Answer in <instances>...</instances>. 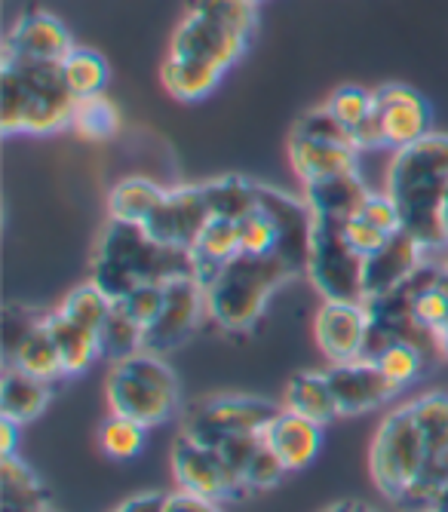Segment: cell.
Wrapping results in <instances>:
<instances>
[{
    "label": "cell",
    "instance_id": "cell-1",
    "mask_svg": "<svg viewBox=\"0 0 448 512\" xmlns=\"http://www.w3.org/2000/svg\"><path fill=\"white\" fill-rule=\"evenodd\" d=\"M258 31L252 0H188L160 68L163 89L178 102H203L249 50Z\"/></svg>",
    "mask_w": 448,
    "mask_h": 512
},
{
    "label": "cell",
    "instance_id": "cell-2",
    "mask_svg": "<svg viewBox=\"0 0 448 512\" xmlns=\"http://www.w3.org/2000/svg\"><path fill=\"white\" fill-rule=\"evenodd\" d=\"M448 188V135L430 132L421 142L393 151L387 166V197L396 203L402 230L427 252H445L439 206Z\"/></svg>",
    "mask_w": 448,
    "mask_h": 512
},
{
    "label": "cell",
    "instance_id": "cell-3",
    "mask_svg": "<svg viewBox=\"0 0 448 512\" xmlns=\"http://www.w3.org/2000/svg\"><path fill=\"white\" fill-rule=\"evenodd\" d=\"M74 105L77 96L62 74V62L0 56V132L7 138L71 129Z\"/></svg>",
    "mask_w": 448,
    "mask_h": 512
},
{
    "label": "cell",
    "instance_id": "cell-4",
    "mask_svg": "<svg viewBox=\"0 0 448 512\" xmlns=\"http://www.w3.org/2000/svg\"><path fill=\"white\" fill-rule=\"evenodd\" d=\"M178 276H194V255L188 249H169L148 237L142 224L111 221L93 258V283L114 301L148 283H172Z\"/></svg>",
    "mask_w": 448,
    "mask_h": 512
},
{
    "label": "cell",
    "instance_id": "cell-5",
    "mask_svg": "<svg viewBox=\"0 0 448 512\" xmlns=\"http://www.w3.org/2000/svg\"><path fill=\"white\" fill-rule=\"evenodd\" d=\"M298 273H307V261L289 252L240 255L206 286V316L224 332H249L271 298Z\"/></svg>",
    "mask_w": 448,
    "mask_h": 512
},
{
    "label": "cell",
    "instance_id": "cell-6",
    "mask_svg": "<svg viewBox=\"0 0 448 512\" xmlns=\"http://www.w3.org/2000/svg\"><path fill=\"white\" fill-rule=\"evenodd\" d=\"M280 411H283L280 402H271L264 396H246V393L206 396L185 408L182 433L221 451L224 460L243 476L249 457L267 439V430H271Z\"/></svg>",
    "mask_w": 448,
    "mask_h": 512
},
{
    "label": "cell",
    "instance_id": "cell-7",
    "mask_svg": "<svg viewBox=\"0 0 448 512\" xmlns=\"http://www.w3.org/2000/svg\"><path fill=\"white\" fill-rule=\"evenodd\" d=\"M105 396L111 414L129 417V421L151 430L175 414L178 399H182V384L163 356L139 350L120 362H111Z\"/></svg>",
    "mask_w": 448,
    "mask_h": 512
},
{
    "label": "cell",
    "instance_id": "cell-8",
    "mask_svg": "<svg viewBox=\"0 0 448 512\" xmlns=\"http://www.w3.org/2000/svg\"><path fill=\"white\" fill-rule=\"evenodd\" d=\"M427 463V439L421 427V414L415 399L396 405L375 430L369 445V473L375 488L399 503L409 506V497L424 473Z\"/></svg>",
    "mask_w": 448,
    "mask_h": 512
},
{
    "label": "cell",
    "instance_id": "cell-9",
    "mask_svg": "<svg viewBox=\"0 0 448 512\" xmlns=\"http://www.w3.org/2000/svg\"><path fill=\"white\" fill-rule=\"evenodd\" d=\"M289 163L301 184H320L335 175L360 172V148L326 105L304 111L289 132Z\"/></svg>",
    "mask_w": 448,
    "mask_h": 512
},
{
    "label": "cell",
    "instance_id": "cell-10",
    "mask_svg": "<svg viewBox=\"0 0 448 512\" xmlns=\"http://www.w3.org/2000/svg\"><path fill=\"white\" fill-rule=\"evenodd\" d=\"M375 92L372 117L353 129V142L360 151L393 148L402 151L433 132V108L418 89L406 83H384Z\"/></svg>",
    "mask_w": 448,
    "mask_h": 512
},
{
    "label": "cell",
    "instance_id": "cell-11",
    "mask_svg": "<svg viewBox=\"0 0 448 512\" xmlns=\"http://www.w3.org/2000/svg\"><path fill=\"white\" fill-rule=\"evenodd\" d=\"M307 276L326 301L366 304V292H363L366 258L347 243L344 221L313 215Z\"/></svg>",
    "mask_w": 448,
    "mask_h": 512
},
{
    "label": "cell",
    "instance_id": "cell-12",
    "mask_svg": "<svg viewBox=\"0 0 448 512\" xmlns=\"http://www.w3.org/2000/svg\"><path fill=\"white\" fill-rule=\"evenodd\" d=\"M172 476H175V488L185 494H197L206 500H237L246 497L249 488L243 482V476L224 460L221 451L191 439L188 433L178 430L175 442H172Z\"/></svg>",
    "mask_w": 448,
    "mask_h": 512
},
{
    "label": "cell",
    "instance_id": "cell-13",
    "mask_svg": "<svg viewBox=\"0 0 448 512\" xmlns=\"http://www.w3.org/2000/svg\"><path fill=\"white\" fill-rule=\"evenodd\" d=\"M7 350L4 365H16L25 375L40 381H59L65 378L62 356L50 332V313L34 310V307H7Z\"/></svg>",
    "mask_w": 448,
    "mask_h": 512
},
{
    "label": "cell",
    "instance_id": "cell-14",
    "mask_svg": "<svg viewBox=\"0 0 448 512\" xmlns=\"http://www.w3.org/2000/svg\"><path fill=\"white\" fill-rule=\"evenodd\" d=\"M203 316H206V289L200 279L197 276L172 279V283H166V295L157 319L142 335V350L157 356L172 353L197 332Z\"/></svg>",
    "mask_w": 448,
    "mask_h": 512
},
{
    "label": "cell",
    "instance_id": "cell-15",
    "mask_svg": "<svg viewBox=\"0 0 448 512\" xmlns=\"http://www.w3.org/2000/svg\"><path fill=\"white\" fill-rule=\"evenodd\" d=\"M212 221V209L206 200L203 184H182V188H169L157 209L142 224L148 237L169 249H194L203 227Z\"/></svg>",
    "mask_w": 448,
    "mask_h": 512
},
{
    "label": "cell",
    "instance_id": "cell-16",
    "mask_svg": "<svg viewBox=\"0 0 448 512\" xmlns=\"http://www.w3.org/2000/svg\"><path fill=\"white\" fill-rule=\"evenodd\" d=\"M372 329L369 304L350 301H323L313 316V338L332 365L353 362L366 356V341Z\"/></svg>",
    "mask_w": 448,
    "mask_h": 512
},
{
    "label": "cell",
    "instance_id": "cell-17",
    "mask_svg": "<svg viewBox=\"0 0 448 512\" xmlns=\"http://www.w3.org/2000/svg\"><path fill=\"white\" fill-rule=\"evenodd\" d=\"M335 405L341 417H356V414H369L387 402H393L402 387L396 381H390L384 371L372 362V359H353V362H341L332 365L326 371Z\"/></svg>",
    "mask_w": 448,
    "mask_h": 512
},
{
    "label": "cell",
    "instance_id": "cell-18",
    "mask_svg": "<svg viewBox=\"0 0 448 512\" xmlns=\"http://www.w3.org/2000/svg\"><path fill=\"white\" fill-rule=\"evenodd\" d=\"M427 439L424 473L409 497V506H430L448 488V393H427L415 399Z\"/></svg>",
    "mask_w": 448,
    "mask_h": 512
},
{
    "label": "cell",
    "instance_id": "cell-19",
    "mask_svg": "<svg viewBox=\"0 0 448 512\" xmlns=\"http://www.w3.org/2000/svg\"><path fill=\"white\" fill-rule=\"evenodd\" d=\"M71 50L74 40L65 22L47 10H31L16 19V25L4 37V53L0 56L31 59V62H62Z\"/></svg>",
    "mask_w": 448,
    "mask_h": 512
},
{
    "label": "cell",
    "instance_id": "cell-20",
    "mask_svg": "<svg viewBox=\"0 0 448 512\" xmlns=\"http://www.w3.org/2000/svg\"><path fill=\"white\" fill-rule=\"evenodd\" d=\"M424 258H427V252L406 234V230L393 234L375 255L366 258V276H363L366 304L390 295L402 283H409V279L424 267Z\"/></svg>",
    "mask_w": 448,
    "mask_h": 512
},
{
    "label": "cell",
    "instance_id": "cell-21",
    "mask_svg": "<svg viewBox=\"0 0 448 512\" xmlns=\"http://www.w3.org/2000/svg\"><path fill=\"white\" fill-rule=\"evenodd\" d=\"M267 445L277 451V457L283 460V467L289 473H298L317 460L320 445H323V427L283 408L277 414V421L271 424V430H267Z\"/></svg>",
    "mask_w": 448,
    "mask_h": 512
},
{
    "label": "cell",
    "instance_id": "cell-22",
    "mask_svg": "<svg viewBox=\"0 0 448 512\" xmlns=\"http://www.w3.org/2000/svg\"><path fill=\"white\" fill-rule=\"evenodd\" d=\"M369 184L363 181L360 172H347L326 178L320 184H307L304 188V203L317 218H332V221H347L360 212V206L369 197Z\"/></svg>",
    "mask_w": 448,
    "mask_h": 512
},
{
    "label": "cell",
    "instance_id": "cell-23",
    "mask_svg": "<svg viewBox=\"0 0 448 512\" xmlns=\"http://www.w3.org/2000/svg\"><path fill=\"white\" fill-rule=\"evenodd\" d=\"M191 255H194V276L206 289L224 267L243 255V249H240V221L212 218L203 227V234H200L197 246L191 249Z\"/></svg>",
    "mask_w": 448,
    "mask_h": 512
},
{
    "label": "cell",
    "instance_id": "cell-24",
    "mask_svg": "<svg viewBox=\"0 0 448 512\" xmlns=\"http://www.w3.org/2000/svg\"><path fill=\"white\" fill-rule=\"evenodd\" d=\"M53 399V384L25 375L16 365H4V381H0V414L16 421L19 427L37 421Z\"/></svg>",
    "mask_w": 448,
    "mask_h": 512
},
{
    "label": "cell",
    "instance_id": "cell-25",
    "mask_svg": "<svg viewBox=\"0 0 448 512\" xmlns=\"http://www.w3.org/2000/svg\"><path fill=\"white\" fill-rule=\"evenodd\" d=\"M0 512H53L47 485L16 454L0 457Z\"/></svg>",
    "mask_w": 448,
    "mask_h": 512
},
{
    "label": "cell",
    "instance_id": "cell-26",
    "mask_svg": "<svg viewBox=\"0 0 448 512\" xmlns=\"http://www.w3.org/2000/svg\"><path fill=\"white\" fill-rule=\"evenodd\" d=\"M283 408L307 417V421L320 424V427H326V424H332V421H338V417H341L326 371H301V375H295L286 384Z\"/></svg>",
    "mask_w": 448,
    "mask_h": 512
},
{
    "label": "cell",
    "instance_id": "cell-27",
    "mask_svg": "<svg viewBox=\"0 0 448 512\" xmlns=\"http://www.w3.org/2000/svg\"><path fill=\"white\" fill-rule=\"evenodd\" d=\"M50 332H53V341H56L59 356H62L65 378L83 375V371L93 368L96 359H102L99 332L86 329V325H80L74 319H65L59 310L50 313Z\"/></svg>",
    "mask_w": 448,
    "mask_h": 512
},
{
    "label": "cell",
    "instance_id": "cell-28",
    "mask_svg": "<svg viewBox=\"0 0 448 512\" xmlns=\"http://www.w3.org/2000/svg\"><path fill=\"white\" fill-rule=\"evenodd\" d=\"M163 194H166V188H160V184H154L151 178L129 175V178L117 181L114 188H111V194H108V215H111V221L145 224L148 215L163 200Z\"/></svg>",
    "mask_w": 448,
    "mask_h": 512
},
{
    "label": "cell",
    "instance_id": "cell-29",
    "mask_svg": "<svg viewBox=\"0 0 448 512\" xmlns=\"http://www.w3.org/2000/svg\"><path fill=\"white\" fill-rule=\"evenodd\" d=\"M203 188H206L212 218L243 221L261 203V184H255L243 175H221V178L203 181Z\"/></svg>",
    "mask_w": 448,
    "mask_h": 512
},
{
    "label": "cell",
    "instance_id": "cell-30",
    "mask_svg": "<svg viewBox=\"0 0 448 512\" xmlns=\"http://www.w3.org/2000/svg\"><path fill=\"white\" fill-rule=\"evenodd\" d=\"M71 129L80 138H86V142H108V138L120 132V111L105 92H99V96H83L74 105Z\"/></svg>",
    "mask_w": 448,
    "mask_h": 512
},
{
    "label": "cell",
    "instance_id": "cell-31",
    "mask_svg": "<svg viewBox=\"0 0 448 512\" xmlns=\"http://www.w3.org/2000/svg\"><path fill=\"white\" fill-rule=\"evenodd\" d=\"M62 74H65L74 96L83 99V96H99V92L108 86L111 68H108L105 56H99L96 50L74 46V50L62 59Z\"/></svg>",
    "mask_w": 448,
    "mask_h": 512
},
{
    "label": "cell",
    "instance_id": "cell-32",
    "mask_svg": "<svg viewBox=\"0 0 448 512\" xmlns=\"http://www.w3.org/2000/svg\"><path fill=\"white\" fill-rule=\"evenodd\" d=\"M142 335L145 329L129 316V310L117 301L111 316L105 319V325L99 329V350H102V359L108 362H120L132 353L142 350Z\"/></svg>",
    "mask_w": 448,
    "mask_h": 512
},
{
    "label": "cell",
    "instance_id": "cell-33",
    "mask_svg": "<svg viewBox=\"0 0 448 512\" xmlns=\"http://www.w3.org/2000/svg\"><path fill=\"white\" fill-rule=\"evenodd\" d=\"M114 298L99 286V283H83V286H77L62 304H59V313L65 316V319H74V322H80V325H86V329H93V332H99L102 325H105V319L111 316V310H114Z\"/></svg>",
    "mask_w": 448,
    "mask_h": 512
},
{
    "label": "cell",
    "instance_id": "cell-34",
    "mask_svg": "<svg viewBox=\"0 0 448 512\" xmlns=\"http://www.w3.org/2000/svg\"><path fill=\"white\" fill-rule=\"evenodd\" d=\"M366 359H372L384 371V375L390 381H396L399 387H409L412 381H418L424 371L430 368L424 353L415 344H409V341H387L384 347H378Z\"/></svg>",
    "mask_w": 448,
    "mask_h": 512
},
{
    "label": "cell",
    "instance_id": "cell-35",
    "mask_svg": "<svg viewBox=\"0 0 448 512\" xmlns=\"http://www.w3.org/2000/svg\"><path fill=\"white\" fill-rule=\"evenodd\" d=\"M99 445L111 460H132L145 448V427L129 417L111 414L99 430Z\"/></svg>",
    "mask_w": 448,
    "mask_h": 512
},
{
    "label": "cell",
    "instance_id": "cell-36",
    "mask_svg": "<svg viewBox=\"0 0 448 512\" xmlns=\"http://www.w3.org/2000/svg\"><path fill=\"white\" fill-rule=\"evenodd\" d=\"M323 105L329 108V114L341 126H347L353 132L356 126H363L372 117V111H375V92L350 83V86H338Z\"/></svg>",
    "mask_w": 448,
    "mask_h": 512
},
{
    "label": "cell",
    "instance_id": "cell-37",
    "mask_svg": "<svg viewBox=\"0 0 448 512\" xmlns=\"http://www.w3.org/2000/svg\"><path fill=\"white\" fill-rule=\"evenodd\" d=\"M289 470L283 467V460L277 457V451L267 445V439L255 448V454L249 457V463H246V473H243V479H246V488L249 491H267V488H274V485H280V479L286 476Z\"/></svg>",
    "mask_w": 448,
    "mask_h": 512
},
{
    "label": "cell",
    "instance_id": "cell-38",
    "mask_svg": "<svg viewBox=\"0 0 448 512\" xmlns=\"http://www.w3.org/2000/svg\"><path fill=\"white\" fill-rule=\"evenodd\" d=\"M163 295H166V286L160 283H148V286H139V289H132L120 304L129 310V316L136 319L142 329H148V325L157 319L160 307H163Z\"/></svg>",
    "mask_w": 448,
    "mask_h": 512
},
{
    "label": "cell",
    "instance_id": "cell-39",
    "mask_svg": "<svg viewBox=\"0 0 448 512\" xmlns=\"http://www.w3.org/2000/svg\"><path fill=\"white\" fill-rule=\"evenodd\" d=\"M344 237H347V243H350L356 252H360L363 258H369V255H375L393 234H384L381 227L369 224V221L360 218V215H353V218L344 221Z\"/></svg>",
    "mask_w": 448,
    "mask_h": 512
},
{
    "label": "cell",
    "instance_id": "cell-40",
    "mask_svg": "<svg viewBox=\"0 0 448 512\" xmlns=\"http://www.w3.org/2000/svg\"><path fill=\"white\" fill-rule=\"evenodd\" d=\"M360 218H366L369 224L381 227L384 234H399L402 230V218H399V209L396 203L387 197V194H369L366 203L360 206V212H356Z\"/></svg>",
    "mask_w": 448,
    "mask_h": 512
},
{
    "label": "cell",
    "instance_id": "cell-41",
    "mask_svg": "<svg viewBox=\"0 0 448 512\" xmlns=\"http://www.w3.org/2000/svg\"><path fill=\"white\" fill-rule=\"evenodd\" d=\"M163 512H221V503L206 500V497H197V494L175 491V494H166Z\"/></svg>",
    "mask_w": 448,
    "mask_h": 512
},
{
    "label": "cell",
    "instance_id": "cell-42",
    "mask_svg": "<svg viewBox=\"0 0 448 512\" xmlns=\"http://www.w3.org/2000/svg\"><path fill=\"white\" fill-rule=\"evenodd\" d=\"M166 506V494L163 491H145V494H136L123 500L114 512H163Z\"/></svg>",
    "mask_w": 448,
    "mask_h": 512
},
{
    "label": "cell",
    "instance_id": "cell-43",
    "mask_svg": "<svg viewBox=\"0 0 448 512\" xmlns=\"http://www.w3.org/2000/svg\"><path fill=\"white\" fill-rule=\"evenodd\" d=\"M16 430H19V424L0 414V457L16 454Z\"/></svg>",
    "mask_w": 448,
    "mask_h": 512
},
{
    "label": "cell",
    "instance_id": "cell-44",
    "mask_svg": "<svg viewBox=\"0 0 448 512\" xmlns=\"http://www.w3.org/2000/svg\"><path fill=\"white\" fill-rule=\"evenodd\" d=\"M320 512H381V509L372 506V503H363V500H335Z\"/></svg>",
    "mask_w": 448,
    "mask_h": 512
},
{
    "label": "cell",
    "instance_id": "cell-45",
    "mask_svg": "<svg viewBox=\"0 0 448 512\" xmlns=\"http://www.w3.org/2000/svg\"><path fill=\"white\" fill-rule=\"evenodd\" d=\"M439 224H442L445 246H448V188H445V197H442V206H439Z\"/></svg>",
    "mask_w": 448,
    "mask_h": 512
},
{
    "label": "cell",
    "instance_id": "cell-46",
    "mask_svg": "<svg viewBox=\"0 0 448 512\" xmlns=\"http://www.w3.org/2000/svg\"><path fill=\"white\" fill-rule=\"evenodd\" d=\"M430 506H433L436 512H448V488H445V491H442V494H439V497H436Z\"/></svg>",
    "mask_w": 448,
    "mask_h": 512
},
{
    "label": "cell",
    "instance_id": "cell-47",
    "mask_svg": "<svg viewBox=\"0 0 448 512\" xmlns=\"http://www.w3.org/2000/svg\"><path fill=\"white\" fill-rule=\"evenodd\" d=\"M442 353H445V356H448V329H445V332H442Z\"/></svg>",
    "mask_w": 448,
    "mask_h": 512
},
{
    "label": "cell",
    "instance_id": "cell-48",
    "mask_svg": "<svg viewBox=\"0 0 448 512\" xmlns=\"http://www.w3.org/2000/svg\"><path fill=\"white\" fill-rule=\"evenodd\" d=\"M412 512H436V509H433V506H415Z\"/></svg>",
    "mask_w": 448,
    "mask_h": 512
},
{
    "label": "cell",
    "instance_id": "cell-49",
    "mask_svg": "<svg viewBox=\"0 0 448 512\" xmlns=\"http://www.w3.org/2000/svg\"><path fill=\"white\" fill-rule=\"evenodd\" d=\"M442 267H445V270H448V249H445V252H442Z\"/></svg>",
    "mask_w": 448,
    "mask_h": 512
},
{
    "label": "cell",
    "instance_id": "cell-50",
    "mask_svg": "<svg viewBox=\"0 0 448 512\" xmlns=\"http://www.w3.org/2000/svg\"><path fill=\"white\" fill-rule=\"evenodd\" d=\"M252 4H264V0H252Z\"/></svg>",
    "mask_w": 448,
    "mask_h": 512
},
{
    "label": "cell",
    "instance_id": "cell-51",
    "mask_svg": "<svg viewBox=\"0 0 448 512\" xmlns=\"http://www.w3.org/2000/svg\"><path fill=\"white\" fill-rule=\"evenodd\" d=\"M53 512H56V509H53Z\"/></svg>",
    "mask_w": 448,
    "mask_h": 512
}]
</instances>
